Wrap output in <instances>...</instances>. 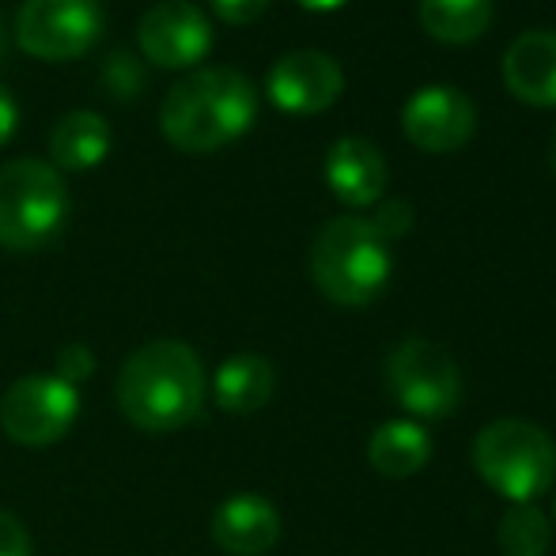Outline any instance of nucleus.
<instances>
[{"label":"nucleus","mask_w":556,"mask_h":556,"mask_svg":"<svg viewBox=\"0 0 556 556\" xmlns=\"http://www.w3.org/2000/svg\"><path fill=\"white\" fill-rule=\"evenodd\" d=\"M0 556H35L27 527L12 511H0Z\"/></svg>","instance_id":"23"},{"label":"nucleus","mask_w":556,"mask_h":556,"mask_svg":"<svg viewBox=\"0 0 556 556\" xmlns=\"http://www.w3.org/2000/svg\"><path fill=\"white\" fill-rule=\"evenodd\" d=\"M99 0H23L15 15V42L38 61H76L103 38Z\"/></svg>","instance_id":"8"},{"label":"nucleus","mask_w":556,"mask_h":556,"mask_svg":"<svg viewBox=\"0 0 556 556\" xmlns=\"http://www.w3.org/2000/svg\"><path fill=\"white\" fill-rule=\"evenodd\" d=\"M257 117V88L227 65L198 68L167 91L160 111L163 137L178 152L208 155L247 137Z\"/></svg>","instance_id":"2"},{"label":"nucleus","mask_w":556,"mask_h":556,"mask_svg":"<svg viewBox=\"0 0 556 556\" xmlns=\"http://www.w3.org/2000/svg\"><path fill=\"white\" fill-rule=\"evenodd\" d=\"M420 27L443 46H469L489 35L496 4L492 0H420Z\"/></svg>","instance_id":"18"},{"label":"nucleus","mask_w":556,"mask_h":556,"mask_svg":"<svg viewBox=\"0 0 556 556\" xmlns=\"http://www.w3.org/2000/svg\"><path fill=\"white\" fill-rule=\"evenodd\" d=\"M387 387L413 417H451L462 402V371L454 356L432 341L409 337L387 359Z\"/></svg>","instance_id":"6"},{"label":"nucleus","mask_w":556,"mask_h":556,"mask_svg":"<svg viewBox=\"0 0 556 556\" xmlns=\"http://www.w3.org/2000/svg\"><path fill=\"white\" fill-rule=\"evenodd\" d=\"M80 417V387L58 375H23L4 390L0 428L20 446H50L65 440Z\"/></svg>","instance_id":"7"},{"label":"nucleus","mask_w":556,"mask_h":556,"mask_svg":"<svg viewBox=\"0 0 556 556\" xmlns=\"http://www.w3.org/2000/svg\"><path fill=\"white\" fill-rule=\"evenodd\" d=\"M68 220V186L53 163L12 160L0 167V247L38 250Z\"/></svg>","instance_id":"5"},{"label":"nucleus","mask_w":556,"mask_h":556,"mask_svg":"<svg viewBox=\"0 0 556 556\" xmlns=\"http://www.w3.org/2000/svg\"><path fill=\"white\" fill-rule=\"evenodd\" d=\"M213 542L231 556H265L280 542V511L257 492H239L213 511Z\"/></svg>","instance_id":"13"},{"label":"nucleus","mask_w":556,"mask_h":556,"mask_svg":"<svg viewBox=\"0 0 556 556\" xmlns=\"http://www.w3.org/2000/svg\"><path fill=\"white\" fill-rule=\"evenodd\" d=\"M428 458H432V440L413 420H390V425L375 428L371 443H367L371 469L390 477V481H405V477L420 473L428 466Z\"/></svg>","instance_id":"16"},{"label":"nucleus","mask_w":556,"mask_h":556,"mask_svg":"<svg viewBox=\"0 0 556 556\" xmlns=\"http://www.w3.org/2000/svg\"><path fill=\"white\" fill-rule=\"evenodd\" d=\"M553 175H556V132H553Z\"/></svg>","instance_id":"28"},{"label":"nucleus","mask_w":556,"mask_h":556,"mask_svg":"<svg viewBox=\"0 0 556 556\" xmlns=\"http://www.w3.org/2000/svg\"><path fill=\"white\" fill-rule=\"evenodd\" d=\"M402 129L420 152H458L477 129V106L466 91L451 84H428L417 96H409Z\"/></svg>","instance_id":"11"},{"label":"nucleus","mask_w":556,"mask_h":556,"mask_svg":"<svg viewBox=\"0 0 556 556\" xmlns=\"http://www.w3.org/2000/svg\"><path fill=\"white\" fill-rule=\"evenodd\" d=\"M15 129H20V106H15L12 91L0 84V148L15 137Z\"/></svg>","instance_id":"25"},{"label":"nucleus","mask_w":556,"mask_h":556,"mask_svg":"<svg viewBox=\"0 0 556 556\" xmlns=\"http://www.w3.org/2000/svg\"><path fill=\"white\" fill-rule=\"evenodd\" d=\"M117 409L140 432L167 435L193 425L205 409V367L186 341H148L122 364L114 382Z\"/></svg>","instance_id":"1"},{"label":"nucleus","mask_w":556,"mask_h":556,"mask_svg":"<svg viewBox=\"0 0 556 556\" xmlns=\"http://www.w3.org/2000/svg\"><path fill=\"white\" fill-rule=\"evenodd\" d=\"M390 242L364 216H337L315 235L311 277L337 307H367L390 280Z\"/></svg>","instance_id":"3"},{"label":"nucleus","mask_w":556,"mask_h":556,"mask_svg":"<svg viewBox=\"0 0 556 556\" xmlns=\"http://www.w3.org/2000/svg\"><path fill=\"white\" fill-rule=\"evenodd\" d=\"M111 152V125L91 111L65 114L50 132V155L58 170H91Z\"/></svg>","instance_id":"17"},{"label":"nucleus","mask_w":556,"mask_h":556,"mask_svg":"<svg viewBox=\"0 0 556 556\" xmlns=\"http://www.w3.org/2000/svg\"><path fill=\"white\" fill-rule=\"evenodd\" d=\"M273 390H277V367L257 352H239V356L224 359L213 379L216 405L227 413H239V417L265 409Z\"/></svg>","instance_id":"15"},{"label":"nucleus","mask_w":556,"mask_h":556,"mask_svg":"<svg viewBox=\"0 0 556 556\" xmlns=\"http://www.w3.org/2000/svg\"><path fill=\"white\" fill-rule=\"evenodd\" d=\"M326 186L341 205L371 208L387 190V160L367 137H341L326 152Z\"/></svg>","instance_id":"12"},{"label":"nucleus","mask_w":556,"mask_h":556,"mask_svg":"<svg viewBox=\"0 0 556 556\" xmlns=\"http://www.w3.org/2000/svg\"><path fill=\"white\" fill-rule=\"evenodd\" d=\"M344 73L341 65L323 50H292L269 68L265 76V96L280 114L311 117L323 114L341 99Z\"/></svg>","instance_id":"10"},{"label":"nucleus","mask_w":556,"mask_h":556,"mask_svg":"<svg viewBox=\"0 0 556 556\" xmlns=\"http://www.w3.org/2000/svg\"><path fill=\"white\" fill-rule=\"evenodd\" d=\"M137 42L152 65L160 68H193L213 50V23L193 0H160L137 23Z\"/></svg>","instance_id":"9"},{"label":"nucleus","mask_w":556,"mask_h":556,"mask_svg":"<svg viewBox=\"0 0 556 556\" xmlns=\"http://www.w3.org/2000/svg\"><path fill=\"white\" fill-rule=\"evenodd\" d=\"M307 12H337V8H344L349 0H300Z\"/></svg>","instance_id":"26"},{"label":"nucleus","mask_w":556,"mask_h":556,"mask_svg":"<svg viewBox=\"0 0 556 556\" xmlns=\"http://www.w3.org/2000/svg\"><path fill=\"white\" fill-rule=\"evenodd\" d=\"M269 8V0H213V12L231 27H247Z\"/></svg>","instance_id":"24"},{"label":"nucleus","mask_w":556,"mask_h":556,"mask_svg":"<svg viewBox=\"0 0 556 556\" xmlns=\"http://www.w3.org/2000/svg\"><path fill=\"white\" fill-rule=\"evenodd\" d=\"M91 371H96V356H91V349L84 341H73V344H65V349L58 352V379L80 387Z\"/></svg>","instance_id":"22"},{"label":"nucleus","mask_w":556,"mask_h":556,"mask_svg":"<svg viewBox=\"0 0 556 556\" xmlns=\"http://www.w3.org/2000/svg\"><path fill=\"white\" fill-rule=\"evenodd\" d=\"M553 522H556V496H553Z\"/></svg>","instance_id":"29"},{"label":"nucleus","mask_w":556,"mask_h":556,"mask_svg":"<svg viewBox=\"0 0 556 556\" xmlns=\"http://www.w3.org/2000/svg\"><path fill=\"white\" fill-rule=\"evenodd\" d=\"M504 84L519 103L556 106V30H527L507 46Z\"/></svg>","instance_id":"14"},{"label":"nucleus","mask_w":556,"mask_h":556,"mask_svg":"<svg viewBox=\"0 0 556 556\" xmlns=\"http://www.w3.org/2000/svg\"><path fill=\"white\" fill-rule=\"evenodd\" d=\"M496 538L504 556H545L553 545V527L534 504H515L500 519Z\"/></svg>","instance_id":"19"},{"label":"nucleus","mask_w":556,"mask_h":556,"mask_svg":"<svg viewBox=\"0 0 556 556\" xmlns=\"http://www.w3.org/2000/svg\"><path fill=\"white\" fill-rule=\"evenodd\" d=\"M4 50H8V35H4V20H0V58H4Z\"/></svg>","instance_id":"27"},{"label":"nucleus","mask_w":556,"mask_h":556,"mask_svg":"<svg viewBox=\"0 0 556 556\" xmlns=\"http://www.w3.org/2000/svg\"><path fill=\"white\" fill-rule=\"evenodd\" d=\"M371 227L387 242L402 239V235H409V227H413V208L405 205V201H397V198L394 201H382V205H375Z\"/></svg>","instance_id":"21"},{"label":"nucleus","mask_w":556,"mask_h":556,"mask_svg":"<svg viewBox=\"0 0 556 556\" xmlns=\"http://www.w3.org/2000/svg\"><path fill=\"white\" fill-rule=\"evenodd\" d=\"M144 65L129 50H114L103 61V84L114 99H137L144 91Z\"/></svg>","instance_id":"20"},{"label":"nucleus","mask_w":556,"mask_h":556,"mask_svg":"<svg viewBox=\"0 0 556 556\" xmlns=\"http://www.w3.org/2000/svg\"><path fill=\"white\" fill-rule=\"evenodd\" d=\"M473 466L511 504H534L556 481V443L530 420H492L473 443Z\"/></svg>","instance_id":"4"}]
</instances>
